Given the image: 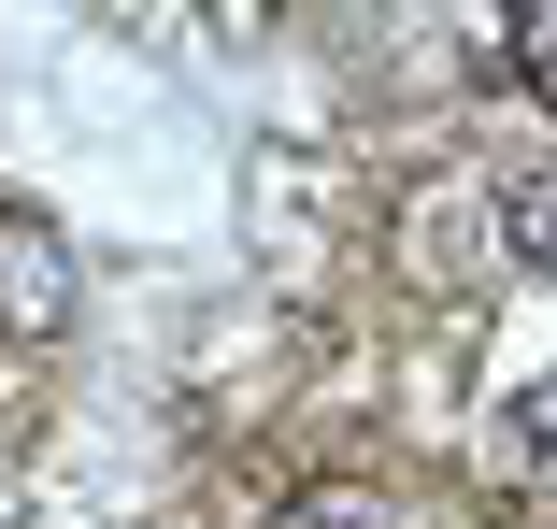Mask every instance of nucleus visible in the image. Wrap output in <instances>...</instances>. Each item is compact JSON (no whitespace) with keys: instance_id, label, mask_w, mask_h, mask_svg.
Segmentation results:
<instances>
[{"instance_id":"1","label":"nucleus","mask_w":557,"mask_h":529,"mask_svg":"<svg viewBox=\"0 0 557 529\" xmlns=\"http://www.w3.org/2000/svg\"><path fill=\"white\" fill-rule=\"evenodd\" d=\"M72 300H86L72 230L29 216V200H0V344H58V330H72Z\"/></svg>"},{"instance_id":"2","label":"nucleus","mask_w":557,"mask_h":529,"mask_svg":"<svg viewBox=\"0 0 557 529\" xmlns=\"http://www.w3.org/2000/svg\"><path fill=\"white\" fill-rule=\"evenodd\" d=\"M486 472L500 487H557V386H529V401L486 415Z\"/></svg>"},{"instance_id":"3","label":"nucleus","mask_w":557,"mask_h":529,"mask_svg":"<svg viewBox=\"0 0 557 529\" xmlns=\"http://www.w3.org/2000/svg\"><path fill=\"white\" fill-rule=\"evenodd\" d=\"M286 529H414V515H400L372 472H329V487H300V501H286Z\"/></svg>"},{"instance_id":"4","label":"nucleus","mask_w":557,"mask_h":529,"mask_svg":"<svg viewBox=\"0 0 557 529\" xmlns=\"http://www.w3.org/2000/svg\"><path fill=\"white\" fill-rule=\"evenodd\" d=\"M500 230H515V258H529V272H557V172H529V186L500 200Z\"/></svg>"},{"instance_id":"5","label":"nucleus","mask_w":557,"mask_h":529,"mask_svg":"<svg viewBox=\"0 0 557 529\" xmlns=\"http://www.w3.org/2000/svg\"><path fill=\"white\" fill-rule=\"evenodd\" d=\"M515 72H529V100L557 115V0H543V15H515Z\"/></svg>"}]
</instances>
